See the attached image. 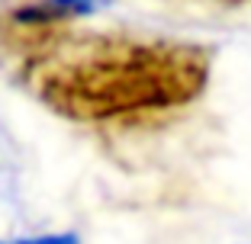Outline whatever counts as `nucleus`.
Listing matches in <instances>:
<instances>
[{
	"mask_svg": "<svg viewBox=\"0 0 251 244\" xmlns=\"http://www.w3.org/2000/svg\"><path fill=\"white\" fill-rule=\"evenodd\" d=\"M0 244H77V235H42V238H20V241H0Z\"/></svg>",
	"mask_w": 251,
	"mask_h": 244,
	"instance_id": "obj_3",
	"label": "nucleus"
},
{
	"mask_svg": "<svg viewBox=\"0 0 251 244\" xmlns=\"http://www.w3.org/2000/svg\"><path fill=\"white\" fill-rule=\"evenodd\" d=\"M113 0H26L10 7V22L23 26V29H45L55 22L77 20V16L100 13L103 7H110Z\"/></svg>",
	"mask_w": 251,
	"mask_h": 244,
	"instance_id": "obj_2",
	"label": "nucleus"
},
{
	"mask_svg": "<svg viewBox=\"0 0 251 244\" xmlns=\"http://www.w3.org/2000/svg\"><path fill=\"white\" fill-rule=\"evenodd\" d=\"M23 71L52 112L74 122H113L193 103L206 90L213 61L190 42L90 32L45 42Z\"/></svg>",
	"mask_w": 251,
	"mask_h": 244,
	"instance_id": "obj_1",
	"label": "nucleus"
}]
</instances>
